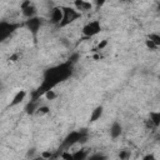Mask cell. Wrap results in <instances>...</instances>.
<instances>
[{"label":"cell","instance_id":"23","mask_svg":"<svg viewBox=\"0 0 160 160\" xmlns=\"http://www.w3.org/2000/svg\"><path fill=\"white\" fill-rule=\"evenodd\" d=\"M145 128H146V129H150V130H151V129H156L155 125L152 124V121H151L150 119H146V120H145Z\"/></svg>","mask_w":160,"mask_h":160},{"label":"cell","instance_id":"4","mask_svg":"<svg viewBox=\"0 0 160 160\" xmlns=\"http://www.w3.org/2000/svg\"><path fill=\"white\" fill-rule=\"evenodd\" d=\"M21 26H22V24H19V22H9V21L2 20L0 22V41H5L9 36H11Z\"/></svg>","mask_w":160,"mask_h":160},{"label":"cell","instance_id":"30","mask_svg":"<svg viewBox=\"0 0 160 160\" xmlns=\"http://www.w3.org/2000/svg\"><path fill=\"white\" fill-rule=\"evenodd\" d=\"M156 10H158V11H159V12H160V1H159V2H158V8H156Z\"/></svg>","mask_w":160,"mask_h":160},{"label":"cell","instance_id":"15","mask_svg":"<svg viewBox=\"0 0 160 160\" xmlns=\"http://www.w3.org/2000/svg\"><path fill=\"white\" fill-rule=\"evenodd\" d=\"M72 156H74V160H85L88 159V152L85 149H80V150H76L72 154Z\"/></svg>","mask_w":160,"mask_h":160},{"label":"cell","instance_id":"14","mask_svg":"<svg viewBox=\"0 0 160 160\" xmlns=\"http://www.w3.org/2000/svg\"><path fill=\"white\" fill-rule=\"evenodd\" d=\"M149 119L152 121V124L155 125V128L160 126V111H151L149 114Z\"/></svg>","mask_w":160,"mask_h":160},{"label":"cell","instance_id":"7","mask_svg":"<svg viewBox=\"0 0 160 160\" xmlns=\"http://www.w3.org/2000/svg\"><path fill=\"white\" fill-rule=\"evenodd\" d=\"M20 10L26 19L36 16V6L31 2V0H22V2L20 4Z\"/></svg>","mask_w":160,"mask_h":160},{"label":"cell","instance_id":"25","mask_svg":"<svg viewBox=\"0 0 160 160\" xmlns=\"http://www.w3.org/2000/svg\"><path fill=\"white\" fill-rule=\"evenodd\" d=\"M105 2H106V0H95V6H96V9H100Z\"/></svg>","mask_w":160,"mask_h":160},{"label":"cell","instance_id":"19","mask_svg":"<svg viewBox=\"0 0 160 160\" xmlns=\"http://www.w3.org/2000/svg\"><path fill=\"white\" fill-rule=\"evenodd\" d=\"M145 45H146V48H148L150 51H155V50L159 48V46H158L156 44H154L150 39H146V40H145Z\"/></svg>","mask_w":160,"mask_h":160},{"label":"cell","instance_id":"3","mask_svg":"<svg viewBox=\"0 0 160 160\" xmlns=\"http://www.w3.org/2000/svg\"><path fill=\"white\" fill-rule=\"evenodd\" d=\"M81 18V12L78 11L75 8L70 6H62V20L59 25V28H65L70 24H72L75 20Z\"/></svg>","mask_w":160,"mask_h":160},{"label":"cell","instance_id":"8","mask_svg":"<svg viewBox=\"0 0 160 160\" xmlns=\"http://www.w3.org/2000/svg\"><path fill=\"white\" fill-rule=\"evenodd\" d=\"M62 20V6H55L50 11V21L51 24L59 26Z\"/></svg>","mask_w":160,"mask_h":160},{"label":"cell","instance_id":"18","mask_svg":"<svg viewBox=\"0 0 160 160\" xmlns=\"http://www.w3.org/2000/svg\"><path fill=\"white\" fill-rule=\"evenodd\" d=\"M44 96H45L48 100H55V99L58 98V94L54 91V89H51V90H48V91L44 94Z\"/></svg>","mask_w":160,"mask_h":160},{"label":"cell","instance_id":"2","mask_svg":"<svg viewBox=\"0 0 160 160\" xmlns=\"http://www.w3.org/2000/svg\"><path fill=\"white\" fill-rule=\"evenodd\" d=\"M88 139H89V132H88L86 129H80V130L70 131V132L64 138V140L61 141L60 148H59V151L68 150V149H70L71 146H74L75 144H78V142L84 144V142L88 141Z\"/></svg>","mask_w":160,"mask_h":160},{"label":"cell","instance_id":"28","mask_svg":"<svg viewBox=\"0 0 160 160\" xmlns=\"http://www.w3.org/2000/svg\"><path fill=\"white\" fill-rule=\"evenodd\" d=\"M142 159H144V160H154V159H155V156H154L152 154H148V155H145Z\"/></svg>","mask_w":160,"mask_h":160},{"label":"cell","instance_id":"9","mask_svg":"<svg viewBox=\"0 0 160 160\" xmlns=\"http://www.w3.org/2000/svg\"><path fill=\"white\" fill-rule=\"evenodd\" d=\"M74 8L80 12H86L92 9V4L88 0H74Z\"/></svg>","mask_w":160,"mask_h":160},{"label":"cell","instance_id":"13","mask_svg":"<svg viewBox=\"0 0 160 160\" xmlns=\"http://www.w3.org/2000/svg\"><path fill=\"white\" fill-rule=\"evenodd\" d=\"M39 108V104H38V101H34V100H30L29 102H28V105L25 106V111H26V114H29V115H32V114H35L36 112V109Z\"/></svg>","mask_w":160,"mask_h":160},{"label":"cell","instance_id":"6","mask_svg":"<svg viewBox=\"0 0 160 160\" xmlns=\"http://www.w3.org/2000/svg\"><path fill=\"white\" fill-rule=\"evenodd\" d=\"M100 31H101V24L99 20H92V21L88 22L86 25L82 26V30H81V32L85 38H92V36L98 35Z\"/></svg>","mask_w":160,"mask_h":160},{"label":"cell","instance_id":"21","mask_svg":"<svg viewBox=\"0 0 160 160\" xmlns=\"http://www.w3.org/2000/svg\"><path fill=\"white\" fill-rule=\"evenodd\" d=\"M88 159H89V160H105L106 156L102 155V154H94V155L88 156Z\"/></svg>","mask_w":160,"mask_h":160},{"label":"cell","instance_id":"11","mask_svg":"<svg viewBox=\"0 0 160 160\" xmlns=\"http://www.w3.org/2000/svg\"><path fill=\"white\" fill-rule=\"evenodd\" d=\"M26 91L25 90H19L15 95H14V98H12V100L9 102V108H14V106H16V105H19L20 102H22V100L26 98Z\"/></svg>","mask_w":160,"mask_h":160},{"label":"cell","instance_id":"12","mask_svg":"<svg viewBox=\"0 0 160 160\" xmlns=\"http://www.w3.org/2000/svg\"><path fill=\"white\" fill-rule=\"evenodd\" d=\"M102 111H104V108L101 106V105H99V106H96L92 111H91V115H90V121L91 122H95L96 120H99L100 118H101V115H102Z\"/></svg>","mask_w":160,"mask_h":160},{"label":"cell","instance_id":"1","mask_svg":"<svg viewBox=\"0 0 160 160\" xmlns=\"http://www.w3.org/2000/svg\"><path fill=\"white\" fill-rule=\"evenodd\" d=\"M74 65L75 64L71 60H66L65 62H61L59 65H55V66L45 70L44 76H42V82L30 95L31 100L39 101L40 98L44 96V94L48 90L54 89L58 84H60V82L65 81L66 79H69L74 72Z\"/></svg>","mask_w":160,"mask_h":160},{"label":"cell","instance_id":"24","mask_svg":"<svg viewBox=\"0 0 160 160\" xmlns=\"http://www.w3.org/2000/svg\"><path fill=\"white\" fill-rule=\"evenodd\" d=\"M106 45H108V40H102L101 42H99V45H98L96 50H102V49H104Z\"/></svg>","mask_w":160,"mask_h":160},{"label":"cell","instance_id":"31","mask_svg":"<svg viewBox=\"0 0 160 160\" xmlns=\"http://www.w3.org/2000/svg\"><path fill=\"white\" fill-rule=\"evenodd\" d=\"M159 80H160V75H159Z\"/></svg>","mask_w":160,"mask_h":160},{"label":"cell","instance_id":"29","mask_svg":"<svg viewBox=\"0 0 160 160\" xmlns=\"http://www.w3.org/2000/svg\"><path fill=\"white\" fill-rule=\"evenodd\" d=\"M120 1H121V2H131L132 0H120Z\"/></svg>","mask_w":160,"mask_h":160},{"label":"cell","instance_id":"5","mask_svg":"<svg viewBox=\"0 0 160 160\" xmlns=\"http://www.w3.org/2000/svg\"><path fill=\"white\" fill-rule=\"evenodd\" d=\"M41 24H42V19L41 18H38V16L26 19L25 22H24V26L28 28V30L31 32V35H32V38H34L35 41H36V38H38V34H39V30H40Z\"/></svg>","mask_w":160,"mask_h":160},{"label":"cell","instance_id":"10","mask_svg":"<svg viewBox=\"0 0 160 160\" xmlns=\"http://www.w3.org/2000/svg\"><path fill=\"white\" fill-rule=\"evenodd\" d=\"M121 132H122V126H121V124H120L119 121H114V122L111 124V126H110V130H109L110 138L115 140V139H118V138L121 135Z\"/></svg>","mask_w":160,"mask_h":160},{"label":"cell","instance_id":"22","mask_svg":"<svg viewBox=\"0 0 160 160\" xmlns=\"http://www.w3.org/2000/svg\"><path fill=\"white\" fill-rule=\"evenodd\" d=\"M60 158H62V159H69V160H74V156H72V154L68 152L66 150H62V151H60Z\"/></svg>","mask_w":160,"mask_h":160},{"label":"cell","instance_id":"17","mask_svg":"<svg viewBox=\"0 0 160 160\" xmlns=\"http://www.w3.org/2000/svg\"><path fill=\"white\" fill-rule=\"evenodd\" d=\"M148 39H150L154 44H156L158 46H160V34H156V32H151L148 35Z\"/></svg>","mask_w":160,"mask_h":160},{"label":"cell","instance_id":"16","mask_svg":"<svg viewBox=\"0 0 160 160\" xmlns=\"http://www.w3.org/2000/svg\"><path fill=\"white\" fill-rule=\"evenodd\" d=\"M49 111H50V109L46 106V105H42V106H39L38 109H36V115H39V116H44V115H46V114H49Z\"/></svg>","mask_w":160,"mask_h":160},{"label":"cell","instance_id":"26","mask_svg":"<svg viewBox=\"0 0 160 160\" xmlns=\"http://www.w3.org/2000/svg\"><path fill=\"white\" fill-rule=\"evenodd\" d=\"M41 156H42V158H45V159H50V158H52L54 155H52L51 152H49V151H45V152H42V154H41Z\"/></svg>","mask_w":160,"mask_h":160},{"label":"cell","instance_id":"27","mask_svg":"<svg viewBox=\"0 0 160 160\" xmlns=\"http://www.w3.org/2000/svg\"><path fill=\"white\" fill-rule=\"evenodd\" d=\"M19 56H20V54H19V52H16V54L11 55V56L9 58V60H11V61H16V60L19 59Z\"/></svg>","mask_w":160,"mask_h":160},{"label":"cell","instance_id":"20","mask_svg":"<svg viewBox=\"0 0 160 160\" xmlns=\"http://www.w3.org/2000/svg\"><path fill=\"white\" fill-rule=\"evenodd\" d=\"M130 155H131L130 150H121V151L119 152V158H120L121 160H126V159H129Z\"/></svg>","mask_w":160,"mask_h":160}]
</instances>
